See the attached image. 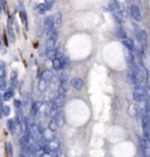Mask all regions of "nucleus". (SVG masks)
Instances as JSON below:
<instances>
[{
    "label": "nucleus",
    "mask_w": 150,
    "mask_h": 157,
    "mask_svg": "<svg viewBox=\"0 0 150 157\" xmlns=\"http://www.w3.org/2000/svg\"><path fill=\"white\" fill-rule=\"evenodd\" d=\"M52 63H53V68L55 71H61V69H64L66 67V63L67 62H66V58L64 55L61 53H58L56 58L52 61Z\"/></svg>",
    "instance_id": "1"
},
{
    "label": "nucleus",
    "mask_w": 150,
    "mask_h": 157,
    "mask_svg": "<svg viewBox=\"0 0 150 157\" xmlns=\"http://www.w3.org/2000/svg\"><path fill=\"white\" fill-rule=\"evenodd\" d=\"M7 128L10 130V133L12 134H17V133H21V123L18 122L17 120L10 118L7 121Z\"/></svg>",
    "instance_id": "2"
},
{
    "label": "nucleus",
    "mask_w": 150,
    "mask_h": 157,
    "mask_svg": "<svg viewBox=\"0 0 150 157\" xmlns=\"http://www.w3.org/2000/svg\"><path fill=\"white\" fill-rule=\"evenodd\" d=\"M69 84H68V76L67 74H64L61 76V81H60V86H59V94L60 95H66V93L68 92Z\"/></svg>",
    "instance_id": "3"
},
{
    "label": "nucleus",
    "mask_w": 150,
    "mask_h": 157,
    "mask_svg": "<svg viewBox=\"0 0 150 157\" xmlns=\"http://www.w3.org/2000/svg\"><path fill=\"white\" fill-rule=\"evenodd\" d=\"M66 102V95H60L58 94V96L55 97L53 100V105H52V111H54V110H58L59 108H61L62 105H64V103Z\"/></svg>",
    "instance_id": "4"
},
{
    "label": "nucleus",
    "mask_w": 150,
    "mask_h": 157,
    "mask_svg": "<svg viewBox=\"0 0 150 157\" xmlns=\"http://www.w3.org/2000/svg\"><path fill=\"white\" fill-rule=\"evenodd\" d=\"M59 34H54L52 38H48L46 41V51H56V41H58Z\"/></svg>",
    "instance_id": "5"
},
{
    "label": "nucleus",
    "mask_w": 150,
    "mask_h": 157,
    "mask_svg": "<svg viewBox=\"0 0 150 157\" xmlns=\"http://www.w3.org/2000/svg\"><path fill=\"white\" fill-rule=\"evenodd\" d=\"M130 15H131V18L134 20L137 21V22L142 20V13H141V10H139V7L137 5H133L130 7Z\"/></svg>",
    "instance_id": "6"
},
{
    "label": "nucleus",
    "mask_w": 150,
    "mask_h": 157,
    "mask_svg": "<svg viewBox=\"0 0 150 157\" xmlns=\"http://www.w3.org/2000/svg\"><path fill=\"white\" fill-rule=\"evenodd\" d=\"M31 135H32V138L35 141V142H38V141L41 140V135H42V134H41V131H40L38 124H33V126H31Z\"/></svg>",
    "instance_id": "7"
},
{
    "label": "nucleus",
    "mask_w": 150,
    "mask_h": 157,
    "mask_svg": "<svg viewBox=\"0 0 150 157\" xmlns=\"http://www.w3.org/2000/svg\"><path fill=\"white\" fill-rule=\"evenodd\" d=\"M127 81H128L129 83L134 84V86H136V84H139V79H137V75L135 73V71L131 68V71H129L128 73H127Z\"/></svg>",
    "instance_id": "8"
},
{
    "label": "nucleus",
    "mask_w": 150,
    "mask_h": 157,
    "mask_svg": "<svg viewBox=\"0 0 150 157\" xmlns=\"http://www.w3.org/2000/svg\"><path fill=\"white\" fill-rule=\"evenodd\" d=\"M43 26H45V30L46 32H51L54 28V20H53V17H46L45 20H43Z\"/></svg>",
    "instance_id": "9"
},
{
    "label": "nucleus",
    "mask_w": 150,
    "mask_h": 157,
    "mask_svg": "<svg viewBox=\"0 0 150 157\" xmlns=\"http://www.w3.org/2000/svg\"><path fill=\"white\" fill-rule=\"evenodd\" d=\"M72 87L74 88L75 90H81L83 88V80L80 79V77H74L72 81H70Z\"/></svg>",
    "instance_id": "10"
},
{
    "label": "nucleus",
    "mask_w": 150,
    "mask_h": 157,
    "mask_svg": "<svg viewBox=\"0 0 150 157\" xmlns=\"http://www.w3.org/2000/svg\"><path fill=\"white\" fill-rule=\"evenodd\" d=\"M53 20H54V30H59L61 27V24H62V14L61 13L54 14Z\"/></svg>",
    "instance_id": "11"
},
{
    "label": "nucleus",
    "mask_w": 150,
    "mask_h": 157,
    "mask_svg": "<svg viewBox=\"0 0 150 157\" xmlns=\"http://www.w3.org/2000/svg\"><path fill=\"white\" fill-rule=\"evenodd\" d=\"M54 118L56 120V123H58L59 128H61V127L64 126V115L62 111L56 113V115H54Z\"/></svg>",
    "instance_id": "12"
},
{
    "label": "nucleus",
    "mask_w": 150,
    "mask_h": 157,
    "mask_svg": "<svg viewBox=\"0 0 150 157\" xmlns=\"http://www.w3.org/2000/svg\"><path fill=\"white\" fill-rule=\"evenodd\" d=\"M6 30H7V35L10 38V41L14 42L15 41V35H14V32H13V27H12V22L8 21L7 26H6Z\"/></svg>",
    "instance_id": "13"
},
{
    "label": "nucleus",
    "mask_w": 150,
    "mask_h": 157,
    "mask_svg": "<svg viewBox=\"0 0 150 157\" xmlns=\"http://www.w3.org/2000/svg\"><path fill=\"white\" fill-rule=\"evenodd\" d=\"M122 43L124 45V47L128 49V51H130V52H135V43H134V41L131 40V39H126V40H123L122 41Z\"/></svg>",
    "instance_id": "14"
},
{
    "label": "nucleus",
    "mask_w": 150,
    "mask_h": 157,
    "mask_svg": "<svg viewBox=\"0 0 150 157\" xmlns=\"http://www.w3.org/2000/svg\"><path fill=\"white\" fill-rule=\"evenodd\" d=\"M52 77H53V72L52 71H45L42 74V76H41V81L43 82H46V83H48L51 80H52Z\"/></svg>",
    "instance_id": "15"
},
{
    "label": "nucleus",
    "mask_w": 150,
    "mask_h": 157,
    "mask_svg": "<svg viewBox=\"0 0 150 157\" xmlns=\"http://www.w3.org/2000/svg\"><path fill=\"white\" fill-rule=\"evenodd\" d=\"M108 6H109V10L113 11V13H116L121 11V6L117 1H109L108 2Z\"/></svg>",
    "instance_id": "16"
},
{
    "label": "nucleus",
    "mask_w": 150,
    "mask_h": 157,
    "mask_svg": "<svg viewBox=\"0 0 150 157\" xmlns=\"http://www.w3.org/2000/svg\"><path fill=\"white\" fill-rule=\"evenodd\" d=\"M116 34H117V36L120 39H122V41L126 40V39H128V38H127V32L124 31V28H123L122 26H117V28H116Z\"/></svg>",
    "instance_id": "17"
},
{
    "label": "nucleus",
    "mask_w": 150,
    "mask_h": 157,
    "mask_svg": "<svg viewBox=\"0 0 150 157\" xmlns=\"http://www.w3.org/2000/svg\"><path fill=\"white\" fill-rule=\"evenodd\" d=\"M14 96V88H8L5 93H4V96H2V100L4 101H8V100H11L12 97Z\"/></svg>",
    "instance_id": "18"
},
{
    "label": "nucleus",
    "mask_w": 150,
    "mask_h": 157,
    "mask_svg": "<svg viewBox=\"0 0 150 157\" xmlns=\"http://www.w3.org/2000/svg\"><path fill=\"white\" fill-rule=\"evenodd\" d=\"M113 19L115 20V22L117 24L118 26H121V24L124 21L122 14H121V11H120V12H116V13H113Z\"/></svg>",
    "instance_id": "19"
},
{
    "label": "nucleus",
    "mask_w": 150,
    "mask_h": 157,
    "mask_svg": "<svg viewBox=\"0 0 150 157\" xmlns=\"http://www.w3.org/2000/svg\"><path fill=\"white\" fill-rule=\"evenodd\" d=\"M139 109L135 105H130L128 107V114L130 116H136L139 114Z\"/></svg>",
    "instance_id": "20"
},
{
    "label": "nucleus",
    "mask_w": 150,
    "mask_h": 157,
    "mask_svg": "<svg viewBox=\"0 0 150 157\" xmlns=\"http://www.w3.org/2000/svg\"><path fill=\"white\" fill-rule=\"evenodd\" d=\"M17 84H18V73H17V71H13V72H12V75H11V86H12V88L17 87Z\"/></svg>",
    "instance_id": "21"
},
{
    "label": "nucleus",
    "mask_w": 150,
    "mask_h": 157,
    "mask_svg": "<svg viewBox=\"0 0 150 157\" xmlns=\"http://www.w3.org/2000/svg\"><path fill=\"white\" fill-rule=\"evenodd\" d=\"M39 108H40V103L39 102H34L32 105V110H31V115L34 117V116H36L38 114V111H39Z\"/></svg>",
    "instance_id": "22"
},
{
    "label": "nucleus",
    "mask_w": 150,
    "mask_h": 157,
    "mask_svg": "<svg viewBox=\"0 0 150 157\" xmlns=\"http://www.w3.org/2000/svg\"><path fill=\"white\" fill-rule=\"evenodd\" d=\"M56 55H58V52H56V51H46V58H47V59H51L52 61L56 58Z\"/></svg>",
    "instance_id": "23"
},
{
    "label": "nucleus",
    "mask_w": 150,
    "mask_h": 157,
    "mask_svg": "<svg viewBox=\"0 0 150 157\" xmlns=\"http://www.w3.org/2000/svg\"><path fill=\"white\" fill-rule=\"evenodd\" d=\"M58 128H59V126H58V123H56V120L53 117V118L51 120V122H49V129H51L52 131H55Z\"/></svg>",
    "instance_id": "24"
},
{
    "label": "nucleus",
    "mask_w": 150,
    "mask_h": 157,
    "mask_svg": "<svg viewBox=\"0 0 150 157\" xmlns=\"http://www.w3.org/2000/svg\"><path fill=\"white\" fill-rule=\"evenodd\" d=\"M1 111H2V115H5V116H10V114H11L10 107H7V105H1Z\"/></svg>",
    "instance_id": "25"
},
{
    "label": "nucleus",
    "mask_w": 150,
    "mask_h": 157,
    "mask_svg": "<svg viewBox=\"0 0 150 157\" xmlns=\"http://www.w3.org/2000/svg\"><path fill=\"white\" fill-rule=\"evenodd\" d=\"M20 17H21V20L22 22H23V25L27 27V15H26V12L25 11H20Z\"/></svg>",
    "instance_id": "26"
},
{
    "label": "nucleus",
    "mask_w": 150,
    "mask_h": 157,
    "mask_svg": "<svg viewBox=\"0 0 150 157\" xmlns=\"http://www.w3.org/2000/svg\"><path fill=\"white\" fill-rule=\"evenodd\" d=\"M6 151H7V155L10 157L13 156V148H12L11 143H7V144H6Z\"/></svg>",
    "instance_id": "27"
},
{
    "label": "nucleus",
    "mask_w": 150,
    "mask_h": 157,
    "mask_svg": "<svg viewBox=\"0 0 150 157\" xmlns=\"http://www.w3.org/2000/svg\"><path fill=\"white\" fill-rule=\"evenodd\" d=\"M36 10H38V12L40 13V14H43L45 12H46V7H45V5L43 4H39L38 6H36Z\"/></svg>",
    "instance_id": "28"
},
{
    "label": "nucleus",
    "mask_w": 150,
    "mask_h": 157,
    "mask_svg": "<svg viewBox=\"0 0 150 157\" xmlns=\"http://www.w3.org/2000/svg\"><path fill=\"white\" fill-rule=\"evenodd\" d=\"M53 1H51V0H48V1H45L43 2V5H45V7H46V10L47 11H49V10H52V7H53Z\"/></svg>",
    "instance_id": "29"
},
{
    "label": "nucleus",
    "mask_w": 150,
    "mask_h": 157,
    "mask_svg": "<svg viewBox=\"0 0 150 157\" xmlns=\"http://www.w3.org/2000/svg\"><path fill=\"white\" fill-rule=\"evenodd\" d=\"M0 88H1V90H5V88H6V79H5V77H1V84H0Z\"/></svg>",
    "instance_id": "30"
},
{
    "label": "nucleus",
    "mask_w": 150,
    "mask_h": 157,
    "mask_svg": "<svg viewBox=\"0 0 150 157\" xmlns=\"http://www.w3.org/2000/svg\"><path fill=\"white\" fill-rule=\"evenodd\" d=\"M1 77H5V75H6V71H5V63L4 62H1Z\"/></svg>",
    "instance_id": "31"
},
{
    "label": "nucleus",
    "mask_w": 150,
    "mask_h": 157,
    "mask_svg": "<svg viewBox=\"0 0 150 157\" xmlns=\"http://www.w3.org/2000/svg\"><path fill=\"white\" fill-rule=\"evenodd\" d=\"M14 105H15V108L19 110L20 107H21V100H14Z\"/></svg>",
    "instance_id": "32"
},
{
    "label": "nucleus",
    "mask_w": 150,
    "mask_h": 157,
    "mask_svg": "<svg viewBox=\"0 0 150 157\" xmlns=\"http://www.w3.org/2000/svg\"><path fill=\"white\" fill-rule=\"evenodd\" d=\"M0 5H1V10H2V11H5V7H6L5 5H6V2H5L4 0H1V1H0Z\"/></svg>",
    "instance_id": "33"
},
{
    "label": "nucleus",
    "mask_w": 150,
    "mask_h": 157,
    "mask_svg": "<svg viewBox=\"0 0 150 157\" xmlns=\"http://www.w3.org/2000/svg\"><path fill=\"white\" fill-rule=\"evenodd\" d=\"M19 157H27V156H26L25 154H20V155H19Z\"/></svg>",
    "instance_id": "34"
},
{
    "label": "nucleus",
    "mask_w": 150,
    "mask_h": 157,
    "mask_svg": "<svg viewBox=\"0 0 150 157\" xmlns=\"http://www.w3.org/2000/svg\"><path fill=\"white\" fill-rule=\"evenodd\" d=\"M59 157H66V156H64V155H62V154H61V155H60V156H59Z\"/></svg>",
    "instance_id": "35"
}]
</instances>
